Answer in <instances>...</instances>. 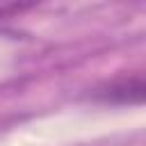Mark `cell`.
Masks as SVG:
<instances>
[{
	"instance_id": "cell-1",
	"label": "cell",
	"mask_w": 146,
	"mask_h": 146,
	"mask_svg": "<svg viewBox=\"0 0 146 146\" xmlns=\"http://www.w3.org/2000/svg\"><path fill=\"white\" fill-rule=\"evenodd\" d=\"M146 94V82L141 73H123L112 80L96 84L89 94L94 103L103 105H141Z\"/></svg>"
},
{
	"instance_id": "cell-2",
	"label": "cell",
	"mask_w": 146,
	"mask_h": 146,
	"mask_svg": "<svg viewBox=\"0 0 146 146\" xmlns=\"http://www.w3.org/2000/svg\"><path fill=\"white\" fill-rule=\"evenodd\" d=\"M39 0H0V16L7 14H16V11H25L30 7H34Z\"/></svg>"
}]
</instances>
